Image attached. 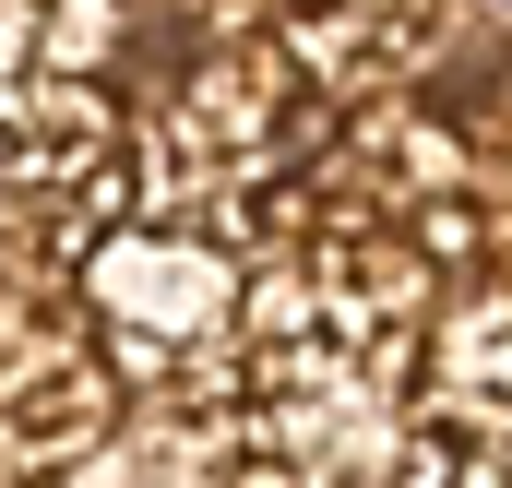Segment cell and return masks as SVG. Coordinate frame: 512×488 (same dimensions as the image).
<instances>
[{
    "label": "cell",
    "mask_w": 512,
    "mask_h": 488,
    "mask_svg": "<svg viewBox=\"0 0 512 488\" xmlns=\"http://www.w3.org/2000/svg\"><path fill=\"white\" fill-rule=\"evenodd\" d=\"M96 262V310L120 334V369L143 393H191L203 381V346L239 322V262L179 227H131V239H84Z\"/></svg>",
    "instance_id": "obj_1"
}]
</instances>
